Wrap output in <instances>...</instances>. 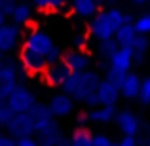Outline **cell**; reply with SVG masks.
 Segmentation results:
<instances>
[{"instance_id": "ab89813d", "label": "cell", "mask_w": 150, "mask_h": 146, "mask_svg": "<svg viewBox=\"0 0 150 146\" xmlns=\"http://www.w3.org/2000/svg\"><path fill=\"white\" fill-rule=\"evenodd\" d=\"M148 0H133V4H139V6H143V4H146Z\"/></svg>"}, {"instance_id": "8992f818", "label": "cell", "mask_w": 150, "mask_h": 146, "mask_svg": "<svg viewBox=\"0 0 150 146\" xmlns=\"http://www.w3.org/2000/svg\"><path fill=\"white\" fill-rule=\"evenodd\" d=\"M42 74H44L46 84H48V85H53V87H61L63 82L69 78L70 68L67 66V63L63 61V57H61V59H57V61L48 63Z\"/></svg>"}, {"instance_id": "60d3db41", "label": "cell", "mask_w": 150, "mask_h": 146, "mask_svg": "<svg viewBox=\"0 0 150 146\" xmlns=\"http://www.w3.org/2000/svg\"><path fill=\"white\" fill-rule=\"evenodd\" d=\"M2 137H4V133H2V131H0V139H2Z\"/></svg>"}, {"instance_id": "d590c367", "label": "cell", "mask_w": 150, "mask_h": 146, "mask_svg": "<svg viewBox=\"0 0 150 146\" xmlns=\"http://www.w3.org/2000/svg\"><path fill=\"white\" fill-rule=\"evenodd\" d=\"M118 146H137V140H135V137L133 135H125L124 139L120 140V144Z\"/></svg>"}, {"instance_id": "7402d4cb", "label": "cell", "mask_w": 150, "mask_h": 146, "mask_svg": "<svg viewBox=\"0 0 150 146\" xmlns=\"http://www.w3.org/2000/svg\"><path fill=\"white\" fill-rule=\"evenodd\" d=\"M133 63L135 65H143L144 63V55H146V49H148V38L144 34H137L133 38Z\"/></svg>"}, {"instance_id": "484cf974", "label": "cell", "mask_w": 150, "mask_h": 146, "mask_svg": "<svg viewBox=\"0 0 150 146\" xmlns=\"http://www.w3.org/2000/svg\"><path fill=\"white\" fill-rule=\"evenodd\" d=\"M143 104H148L150 102V78H144L141 80V85H139V95H137Z\"/></svg>"}, {"instance_id": "8d00e7d4", "label": "cell", "mask_w": 150, "mask_h": 146, "mask_svg": "<svg viewBox=\"0 0 150 146\" xmlns=\"http://www.w3.org/2000/svg\"><path fill=\"white\" fill-rule=\"evenodd\" d=\"M88 120H89L88 112H80V114H78V116H76V123H78V125H82V123H84V121H88Z\"/></svg>"}, {"instance_id": "44dd1931", "label": "cell", "mask_w": 150, "mask_h": 146, "mask_svg": "<svg viewBox=\"0 0 150 146\" xmlns=\"http://www.w3.org/2000/svg\"><path fill=\"white\" fill-rule=\"evenodd\" d=\"M72 10L80 17H93L99 10L97 0H72Z\"/></svg>"}, {"instance_id": "cb8c5ba5", "label": "cell", "mask_w": 150, "mask_h": 146, "mask_svg": "<svg viewBox=\"0 0 150 146\" xmlns=\"http://www.w3.org/2000/svg\"><path fill=\"white\" fill-rule=\"evenodd\" d=\"M118 49V44L114 38H106V40H99V46H97V55L101 59H110V55Z\"/></svg>"}, {"instance_id": "4fadbf2b", "label": "cell", "mask_w": 150, "mask_h": 146, "mask_svg": "<svg viewBox=\"0 0 150 146\" xmlns=\"http://www.w3.org/2000/svg\"><path fill=\"white\" fill-rule=\"evenodd\" d=\"M63 61L67 63V66L70 68V72H80V70L89 68V55H86L80 49H70L67 53H63Z\"/></svg>"}, {"instance_id": "603a6c76", "label": "cell", "mask_w": 150, "mask_h": 146, "mask_svg": "<svg viewBox=\"0 0 150 146\" xmlns=\"http://www.w3.org/2000/svg\"><path fill=\"white\" fill-rule=\"evenodd\" d=\"M70 146H93V135L84 127L76 129L70 137Z\"/></svg>"}, {"instance_id": "6da1fadb", "label": "cell", "mask_w": 150, "mask_h": 146, "mask_svg": "<svg viewBox=\"0 0 150 146\" xmlns=\"http://www.w3.org/2000/svg\"><path fill=\"white\" fill-rule=\"evenodd\" d=\"M99 82H101L99 74L88 68V70H80V72H70L69 78L63 82L61 89H63V93L72 97V101L84 102V99L97 89Z\"/></svg>"}, {"instance_id": "ffe728a7", "label": "cell", "mask_w": 150, "mask_h": 146, "mask_svg": "<svg viewBox=\"0 0 150 146\" xmlns=\"http://www.w3.org/2000/svg\"><path fill=\"white\" fill-rule=\"evenodd\" d=\"M89 120L91 121H97V123H106L110 121L114 116H116V108L114 106H108V104H99L95 108L89 110Z\"/></svg>"}, {"instance_id": "4dcf8cb0", "label": "cell", "mask_w": 150, "mask_h": 146, "mask_svg": "<svg viewBox=\"0 0 150 146\" xmlns=\"http://www.w3.org/2000/svg\"><path fill=\"white\" fill-rule=\"evenodd\" d=\"M15 146H38V142L33 135H29V137H19V139H15Z\"/></svg>"}, {"instance_id": "83f0119b", "label": "cell", "mask_w": 150, "mask_h": 146, "mask_svg": "<svg viewBox=\"0 0 150 146\" xmlns=\"http://www.w3.org/2000/svg\"><path fill=\"white\" fill-rule=\"evenodd\" d=\"M11 116H13V112H11L10 106L6 104V101H0V129L6 127V123L10 121Z\"/></svg>"}, {"instance_id": "30bf717a", "label": "cell", "mask_w": 150, "mask_h": 146, "mask_svg": "<svg viewBox=\"0 0 150 146\" xmlns=\"http://www.w3.org/2000/svg\"><path fill=\"white\" fill-rule=\"evenodd\" d=\"M34 135H38L36 137L38 146H55V142L59 140V137H61L63 133H61V129L57 127V123H55L53 120H50V121H46Z\"/></svg>"}, {"instance_id": "7c38bea8", "label": "cell", "mask_w": 150, "mask_h": 146, "mask_svg": "<svg viewBox=\"0 0 150 146\" xmlns=\"http://www.w3.org/2000/svg\"><path fill=\"white\" fill-rule=\"evenodd\" d=\"M97 97H99V102L101 104H108V106H114L118 101V97H120V87H118L116 84H112L110 80H101L99 85H97L95 89Z\"/></svg>"}, {"instance_id": "e575fe53", "label": "cell", "mask_w": 150, "mask_h": 146, "mask_svg": "<svg viewBox=\"0 0 150 146\" xmlns=\"http://www.w3.org/2000/svg\"><path fill=\"white\" fill-rule=\"evenodd\" d=\"M110 139L106 135H93V146H110Z\"/></svg>"}, {"instance_id": "2e32d148", "label": "cell", "mask_w": 150, "mask_h": 146, "mask_svg": "<svg viewBox=\"0 0 150 146\" xmlns=\"http://www.w3.org/2000/svg\"><path fill=\"white\" fill-rule=\"evenodd\" d=\"M29 114L33 116V120H34V133H36L46 121L53 120V114H51V110H50L48 104H38V102H34V104L29 108Z\"/></svg>"}, {"instance_id": "d4e9b609", "label": "cell", "mask_w": 150, "mask_h": 146, "mask_svg": "<svg viewBox=\"0 0 150 146\" xmlns=\"http://www.w3.org/2000/svg\"><path fill=\"white\" fill-rule=\"evenodd\" d=\"M38 10H65L67 0H33Z\"/></svg>"}, {"instance_id": "ee69618b", "label": "cell", "mask_w": 150, "mask_h": 146, "mask_svg": "<svg viewBox=\"0 0 150 146\" xmlns=\"http://www.w3.org/2000/svg\"><path fill=\"white\" fill-rule=\"evenodd\" d=\"M110 146H118V144H110Z\"/></svg>"}, {"instance_id": "4316f807", "label": "cell", "mask_w": 150, "mask_h": 146, "mask_svg": "<svg viewBox=\"0 0 150 146\" xmlns=\"http://www.w3.org/2000/svg\"><path fill=\"white\" fill-rule=\"evenodd\" d=\"M133 27H135L137 34H148L150 32V13L139 17L135 23H133Z\"/></svg>"}, {"instance_id": "1f68e13d", "label": "cell", "mask_w": 150, "mask_h": 146, "mask_svg": "<svg viewBox=\"0 0 150 146\" xmlns=\"http://www.w3.org/2000/svg\"><path fill=\"white\" fill-rule=\"evenodd\" d=\"M17 84H0V101H6L8 95L13 91V87Z\"/></svg>"}, {"instance_id": "836d02e7", "label": "cell", "mask_w": 150, "mask_h": 146, "mask_svg": "<svg viewBox=\"0 0 150 146\" xmlns=\"http://www.w3.org/2000/svg\"><path fill=\"white\" fill-rule=\"evenodd\" d=\"M13 6H15V0H0V11H4L6 15L11 13Z\"/></svg>"}, {"instance_id": "ac0fdd59", "label": "cell", "mask_w": 150, "mask_h": 146, "mask_svg": "<svg viewBox=\"0 0 150 146\" xmlns=\"http://www.w3.org/2000/svg\"><path fill=\"white\" fill-rule=\"evenodd\" d=\"M19 82V65L13 61L0 63V84H17Z\"/></svg>"}, {"instance_id": "9a60e30c", "label": "cell", "mask_w": 150, "mask_h": 146, "mask_svg": "<svg viewBox=\"0 0 150 146\" xmlns=\"http://www.w3.org/2000/svg\"><path fill=\"white\" fill-rule=\"evenodd\" d=\"M8 17L17 27H23V25H27V23H30V19H33V6L27 4L25 0H19V2H15L13 10H11V13L8 15Z\"/></svg>"}, {"instance_id": "f1b7e54d", "label": "cell", "mask_w": 150, "mask_h": 146, "mask_svg": "<svg viewBox=\"0 0 150 146\" xmlns=\"http://www.w3.org/2000/svg\"><path fill=\"white\" fill-rule=\"evenodd\" d=\"M127 72H120V70H114V68H108V74H106V80H110L112 84H116L118 87H120L122 80H124V76Z\"/></svg>"}, {"instance_id": "5bb4252c", "label": "cell", "mask_w": 150, "mask_h": 146, "mask_svg": "<svg viewBox=\"0 0 150 146\" xmlns=\"http://www.w3.org/2000/svg\"><path fill=\"white\" fill-rule=\"evenodd\" d=\"M114 118H116V121H118V125H120V129H122L124 135H133L135 137L137 133H139V120H137V116L133 112L122 110V112H118Z\"/></svg>"}, {"instance_id": "f546056e", "label": "cell", "mask_w": 150, "mask_h": 146, "mask_svg": "<svg viewBox=\"0 0 150 146\" xmlns=\"http://www.w3.org/2000/svg\"><path fill=\"white\" fill-rule=\"evenodd\" d=\"M86 44H88V34H86V32H82V30L74 32V36H72V46H74V48L82 49Z\"/></svg>"}, {"instance_id": "f6af8a7d", "label": "cell", "mask_w": 150, "mask_h": 146, "mask_svg": "<svg viewBox=\"0 0 150 146\" xmlns=\"http://www.w3.org/2000/svg\"><path fill=\"white\" fill-rule=\"evenodd\" d=\"M0 55H2V51H0Z\"/></svg>"}, {"instance_id": "9c48e42d", "label": "cell", "mask_w": 150, "mask_h": 146, "mask_svg": "<svg viewBox=\"0 0 150 146\" xmlns=\"http://www.w3.org/2000/svg\"><path fill=\"white\" fill-rule=\"evenodd\" d=\"M19 36H21V30L15 23H4L0 27V51L8 53L17 46Z\"/></svg>"}, {"instance_id": "277c9868", "label": "cell", "mask_w": 150, "mask_h": 146, "mask_svg": "<svg viewBox=\"0 0 150 146\" xmlns=\"http://www.w3.org/2000/svg\"><path fill=\"white\" fill-rule=\"evenodd\" d=\"M36 102V99H34V93L30 91V89L23 87V85H15L13 91L8 95L6 99V104L10 106V110L13 114L17 112H27V110L30 108V106Z\"/></svg>"}, {"instance_id": "74e56055", "label": "cell", "mask_w": 150, "mask_h": 146, "mask_svg": "<svg viewBox=\"0 0 150 146\" xmlns=\"http://www.w3.org/2000/svg\"><path fill=\"white\" fill-rule=\"evenodd\" d=\"M55 146H70V139H67V137H59V140L55 142Z\"/></svg>"}, {"instance_id": "ba28073f", "label": "cell", "mask_w": 150, "mask_h": 146, "mask_svg": "<svg viewBox=\"0 0 150 146\" xmlns=\"http://www.w3.org/2000/svg\"><path fill=\"white\" fill-rule=\"evenodd\" d=\"M108 63L110 68L120 70V72H129L133 65V48L131 46H118V49L110 55Z\"/></svg>"}, {"instance_id": "52a82bcc", "label": "cell", "mask_w": 150, "mask_h": 146, "mask_svg": "<svg viewBox=\"0 0 150 146\" xmlns=\"http://www.w3.org/2000/svg\"><path fill=\"white\" fill-rule=\"evenodd\" d=\"M19 63L27 68L29 74H42L44 68H46V65H48L44 55L34 51V49H30L29 46H25V44H23V49H21V53H19Z\"/></svg>"}, {"instance_id": "f35d334b", "label": "cell", "mask_w": 150, "mask_h": 146, "mask_svg": "<svg viewBox=\"0 0 150 146\" xmlns=\"http://www.w3.org/2000/svg\"><path fill=\"white\" fill-rule=\"evenodd\" d=\"M4 23H8V15L4 13V11H0V27H2Z\"/></svg>"}, {"instance_id": "5b68a950", "label": "cell", "mask_w": 150, "mask_h": 146, "mask_svg": "<svg viewBox=\"0 0 150 146\" xmlns=\"http://www.w3.org/2000/svg\"><path fill=\"white\" fill-rule=\"evenodd\" d=\"M25 46H29L30 49L38 51V53H42L46 57V55L55 48V42H53V38H51L46 30H42V29H30L29 34L25 36Z\"/></svg>"}, {"instance_id": "e0dca14e", "label": "cell", "mask_w": 150, "mask_h": 146, "mask_svg": "<svg viewBox=\"0 0 150 146\" xmlns=\"http://www.w3.org/2000/svg\"><path fill=\"white\" fill-rule=\"evenodd\" d=\"M139 85H141V78L137 74L127 72L120 84V95H124L125 99H135L139 95Z\"/></svg>"}, {"instance_id": "7bdbcfd3", "label": "cell", "mask_w": 150, "mask_h": 146, "mask_svg": "<svg viewBox=\"0 0 150 146\" xmlns=\"http://www.w3.org/2000/svg\"><path fill=\"white\" fill-rule=\"evenodd\" d=\"M2 61H4V59H2V55H0V63H2Z\"/></svg>"}, {"instance_id": "8fae6325", "label": "cell", "mask_w": 150, "mask_h": 146, "mask_svg": "<svg viewBox=\"0 0 150 146\" xmlns=\"http://www.w3.org/2000/svg\"><path fill=\"white\" fill-rule=\"evenodd\" d=\"M48 106H50L51 114H53V118H65V116H69V114L72 112L74 101H72V97L67 95V93H59V95L51 97Z\"/></svg>"}, {"instance_id": "b9f144b4", "label": "cell", "mask_w": 150, "mask_h": 146, "mask_svg": "<svg viewBox=\"0 0 150 146\" xmlns=\"http://www.w3.org/2000/svg\"><path fill=\"white\" fill-rule=\"evenodd\" d=\"M148 146H150V135H148Z\"/></svg>"}, {"instance_id": "d6a6232c", "label": "cell", "mask_w": 150, "mask_h": 146, "mask_svg": "<svg viewBox=\"0 0 150 146\" xmlns=\"http://www.w3.org/2000/svg\"><path fill=\"white\" fill-rule=\"evenodd\" d=\"M84 104H86V106H89V108H95V106H99L101 102H99V97H97V93L93 91L91 95L86 97V99H84Z\"/></svg>"}, {"instance_id": "d6986e66", "label": "cell", "mask_w": 150, "mask_h": 146, "mask_svg": "<svg viewBox=\"0 0 150 146\" xmlns=\"http://www.w3.org/2000/svg\"><path fill=\"white\" fill-rule=\"evenodd\" d=\"M135 36H137V30H135V27H133V23H124V25H120L116 29V32H114L112 38L116 40L118 46H131Z\"/></svg>"}, {"instance_id": "7a4b0ae2", "label": "cell", "mask_w": 150, "mask_h": 146, "mask_svg": "<svg viewBox=\"0 0 150 146\" xmlns=\"http://www.w3.org/2000/svg\"><path fill=\"white\" fill-rule=\"evenodd\" d=\"M120 25H124V13L116 8H110L106 11L93 15L91 23H89V32L97 40H106V38L114 36V32Z\"/></svg>"}, {"instance_id": "3957f363", "label": "cell", "mask_w": 150, "mask_h": 146, "mask_svg": "<svg viewBox=\"0 0 150 146\" xmlns=\"http://www.w3.org/2000/svg\"><path fill=\"white\" fill-rule=\"evenodd\" d=\"M6 131L10 137L19 139V137H29L34 135V120L33 116L27 112H17L10 118V121L6 123Z\"/></svg>"}]
</instances>
